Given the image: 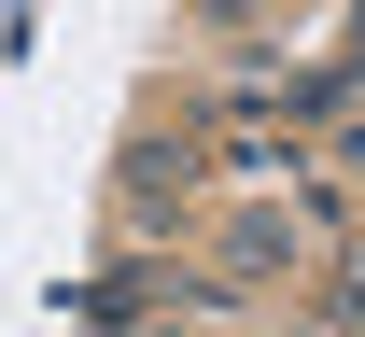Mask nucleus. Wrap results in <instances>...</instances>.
<instances>
[{"label": "nucleus", "instance_id": "1", "mask_svg": "<svg viewBox=\"0 0 365 337\" xmlns=\"http://www.w3.org/2000/svg\"><path fill=\"white\" fill-rule=\"evenodd\" d=\"M182 183H197V169H182V155H127V211H169Z\"/></svg>", "mask_w": 365, "mask_h": 337}]
</instances>
